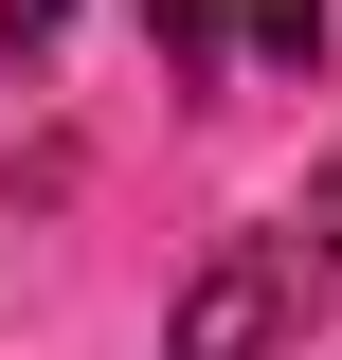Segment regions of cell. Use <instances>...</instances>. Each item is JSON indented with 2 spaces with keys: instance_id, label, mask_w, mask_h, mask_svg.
I'll use <instances>...</instances> for the list:
<instances>
[{
  "instance_id": "6da1fadb",
  "label": "cell",
  "mask_w": 342,
  "mask_h": 360,
  "mask_svg": "<svg viewBox=\"0 0 342 360\" xmlns=\"http://www.w3.org/2000/svg\"><path fill=\"white\" fill-rule=\"evenodd\" d=\"M270 342H306V234H234L163 307V360H270Z\"/></svg>"
},
{
  "instance_id": "277c9868",
  "label": "cell",
  "mask_w": 342,
  "mask_h": 360,
  "mask_svg": "<svg viewBox=\"0 0 342 360\" xmlns=\"http://www.w3.org/2000/svg\"><path fill=\"white\" fill-rule=\"evenodd\" d=\"M54 18H72V0H0V72H18V54H37Z\"/></svg>"
},
{
  "instance_id": "3957f363",
  "label": "cell",
  "mask_w": 342,
  "mask_h": 360,
  "mask_svg": "<svg viewBox=\"0 0 342 360\" xmlns=\"http://www.w3.org/2000/svg\"><path fill=\"white\" fill-rule=\"evenodd\" d=\"M234 54L253 72H324V0H234Z\"/></svg>"
},
{
  "instance_id": "5b68a950",
  "label": "cell",
  "mask_w": 342,
  "mask_h": 360,
  "mask_svg": "<svg viewBox=\"0 0 342 360\" xmlns=\"http://www.w3.org/2000/svg\"><path fill=\"white\" fill-rule=\"evenodd\" d=\"M306 252H342V144H324V180H306Z\"/></svg>"
},
{
  "instance_id": "7a4b0ae2",
  "label": "cell",
  "mask_w": 342,
  "mask_h": 360,
  "mask_svg": "<svg viewBox=\"0 0 342 360\" xmlns=\"http://www.w3.org/2000/svg\"><path fill=\"white\" fill-rule=\"evenodd\" d=\"M144 54H163L180 90H198V72H234V0H144Z\"/></svg>"
}]
</instances>
